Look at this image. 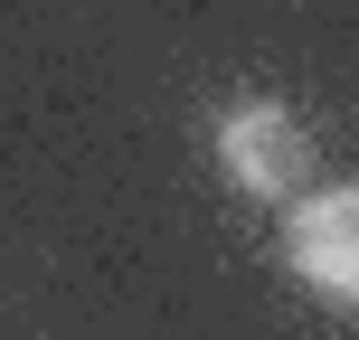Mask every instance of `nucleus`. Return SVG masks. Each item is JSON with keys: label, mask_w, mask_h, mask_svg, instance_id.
I'll return each instance as SVG.
<instances>
[{"label": "nucleus", "mask_w": 359, "mask_h": 340, "mask_svg": "<svg viewBox=\"0 0 359 340\" xmlns=\"http://www.w3.org/2000/svg\"><path fill=\"white\" fill-rule=\"evenodd\" d=\"M217 170H227L246 198H303L312 189V132L293 123L284 104L246 95V104L217 114Z\"/></svg>", "instance_id": "nucleus-1"}, {"label": "nucleus", "mask_w": 359, "mask_h": 340, "mask_svg": "<svg viewBox=\"0 0 359 340\" xmlns=\"http://www.w3.org/2000/svg\"><path fill=\"white\" fill-rule=\"evenodd\" d=\"M284 255L312 293L331 303H359V179H331V189H303L284 217Z\"/></svg>", "instance_id": "nucleus-2"}]
</instances>
